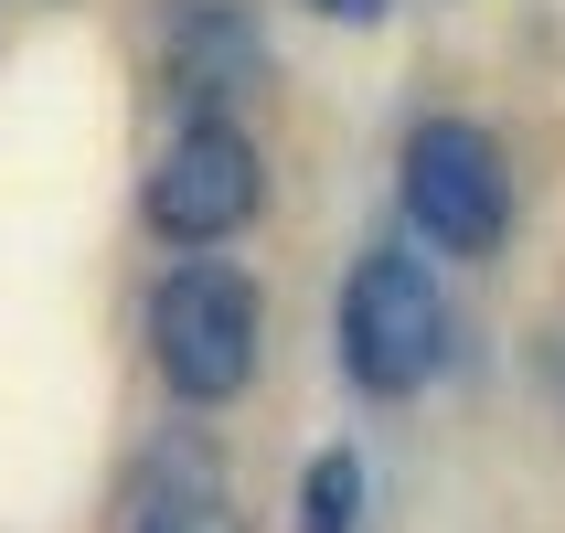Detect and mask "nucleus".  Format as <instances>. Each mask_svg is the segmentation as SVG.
Here are the masks:
<instances>
[{
    "mask_svg": "<svg viewBox=\"0 0 565 533\" xmlns=\"http://www.w3.org/2000/svg\"><path fill=\"white\" fill-rule=\"evenodd\" d=\"M406 214L427 246L448 256H491L502 246V150L470 118H427L406 139Z\"/></svg>",
    "mask_w": 565,
    "mask_h": 533,
    "instance_id": "nucleus-4",
    "label": "nucleus"
},
{
    "mask_svg": "<svg viewBox=\"0 0 565 533\" xmlns=\"http://www.w3.org/2000/svg\"><path fill=\"white\" fill-rule=\"evenodd\" d=\"M150 363L182 406H224L256 374V288L235 267H171L150 299Z\"/></svg>",
    "mask_w": 565,
    "mask_h": 533,
    "instance_id": "nucleus-1",
    "label": "nucleus"
},
{
    "mask_svg": "<svg viewBox=\"0 0 565 533\" xmlns=\"http://www.w3.org/2000/svg\"><path fill=\"white\" fill-rule=\"evenodd\" d=\"M118 533H235V491L203 448H150L118 491Z\"/></svg>",
    "mask_w": 565,
    "mask_h": 533,
    "instance_id": "nucleus-5",
    "label": "nucleus"
},
{
    "mask_svg": "<svg viewBox=\"0 0 565 533\" xmlns=\"http://www.w3.org/2000/svg\"><path fill=\"white\" fill-rule=\"evenodd\" d=\"M352 523H363V459L352 448H320L310 491H299V533H352Z\"/></svg>",
    "mask_w": 565,
    "mask_h": 533,
    "instance_id": "nucleus-6",
    "label": "nucleus"
},
{
    "mask_svg": "<svg viewBox=\"0 0 565 533\" xmlns=\"http://www.w3.org/2000/svg\"><path fill=\"white\" fill-rule=\"evenodd\" d=\"M438 342H448V299L427 278V256H363L342 288V363L363 395H416L438 374Z\"/></svg>",
    "mask_w": 565,
    "mask_h": 533,
    "instance_id": "nucleus-2",
    "label": "nucleus"
},
{
    "mask_svg": "<svg viewBox=\"0 0 565 533\" xmlns=\"http://www.w3.org/2000/svg\"><path fill=\"white\" fill-rule=\"evenodd\" d=\"M267 203V171H256V139L224 118H192L150 171V235L171 246H224L235 224Z\"/></svg>",
    "mask_w": 565,
    "mask_h": 533,
    "instance_id": "nucleus-3",
    "label": "nucleus"
},
{
    "mask_svg": "<svg viewBox=\"0 0 565 533\" xmlns=\"http://www.w3.org/2000/svg\"><path fill=\"white\" fill-rule=\"evenodd\" d=\"M320 22H384V0H310Z\"/></svg>",
    "mask_w": 565,
    "mask_h": 533,
    "instance_id": "nucleus-7",
    "label": "nucleus"
}]
</instances>
